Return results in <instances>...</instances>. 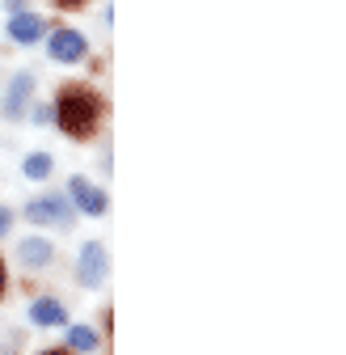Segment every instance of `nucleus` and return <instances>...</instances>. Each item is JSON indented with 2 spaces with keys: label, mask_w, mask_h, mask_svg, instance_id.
<instances>
[{
  "label": "nucleus",
  "mask_w": 346,
  "mask_h": 355,
  "mask_svg": "<svg viewBox=\"0 0 346 355\" xmlns=\"http://www.w3.org/2000/svg\"><path fill=\"white\" fill-rule=\"evenodd\" d=\"M51 173V157L47 153H30L26 157V178H47Z\"/></svg>",
  "instance_id": "obj_11"
},
{
  "label": "nucleus",
  "mask_w": 346,
  "mask_h": 355,
  "mask_svg": "<svg viewBox=\"0 0 346 355\" xmlns=\"http://www.w3.org/2000/svg\"><path fill=\"white\" fill-rule=\"evenodd\" d=\"M0 292H5V262H0Z\"/></svg>",
  "instance_id": "obj_13"
},
{
  "label": "nucleus",
  "mask_w": 346,
  "mask_h": 355,
  "mask_svg": "<svg viewBox=\"0 0 346 355\" xmlns=\"http://www.w3.org/2000/svg\"><path fill=\"white\" fill-rule=\"evenodd\" d=\"M30 318H34V326H64V304L42 296V300L30 304Z\"/></svg>",
  "instance_id": "obj_7"
},
{
  "label": "nucleus",
  "mask_w": 346,
  "mask_h": 355,
  "mask_svg": "<svg viewBox=\"0 0 346 355\" xmlns=\"http://www.w3.org/2000/svg\"><path fill=\"white\" fill-rule=\"evenodd\" d=\"M17 254H21V262H26V266H47V262H51V241H42V237H26V241L17 245Z\"/></svg>",
  "instance_id": "obj_8"
},
{
  "label": "nucleus",
  "mask_w": 346,
  "mask_h": 355,
  "mask_svg": "<svg viewBox=\"0 0 346 355\" xmlns=\"http://www.w3.org/2000/svg\"><path fill=\"white\" fill-rule=\"evenodd\" d=\"M68 343H72L76 351H93V347H98V334H93L89 326H72V330H68Z\"/></svg>",
  "instance_id": "obj_10"
},
{
  "label": "nucleus",
  "mask_w": 346,
  "mask_h": 355,
  "mask_svg": "<svg viewBox=\"0 0 346 355\" xmlns=\"http://www.w3.org/2000/svg\"><path fill=\"white\" fill-rule=\"evenodd\" d=\"M98 114H102L98 98L84 94V89H72V94L60 98V114H55V119H60V127L68 131V136H93Z\"/></svg>",
  "instance_id": "obj_1"
},
{
  "label": "nucleus",
  "mask_w": 346,
  "mask_h": 355,
  "mask_svg": "<svg viewBox=\"0 0 346 355\" xmlns=\"http://www.w3.org/2000/svg\"><path fill=\"white\" fill-rule=\"evenodd\" d=\"M26 216L34 220V225H68V199L60 195H42L26 207Z\"/></svg>",
  "instance_id": "obj_3"
},
{
  "label": "nucleus",
  "mask_w": 346,
  "mask_h": 355,
  "mask_svg": "<svg viewBox=\"0 0 346 355\" xmlns=\"http://www.w3.org/2000/svg\"><path fill=\"white\" fill-rule=\"evenodd\" d=\"M68 191H72V199L80 203V211L84 216H106V207H110V199L93 187V182H84V178H72L68 182Z\"/></svg>",
  "instance_id": "obj_5"
},
{
  "label": "nucleus",
  "mask_w": 346,
  "mask_h": 355,
  "mask_svg": "<svg viewBox=\"0 0 346 355\" xmlns=\"http://www.w3.org/2000/svg\"><path fill=\"white\" fill-rule=\"evenodd\" d=\"M102 275H106V250H102V241H84V250H80V284L84 288H98Z\"/></svg>",
  "instance_id": "obj_4"
},
{
  "label": "nucleus",
  "mask_w": 346,
  "mask_h": 355,
  "mask_svg": "<svg viewBox=\"0 0 346 355\" xmlns=\"http://www.w3.org/2000/svg\"><path fill=\"white\" fill-rule=\"evenodd\" d=\"M47 51H51V60H60V64H76V60H84L89 42H84V34H76V30H55L51 42H47Z\"/></svg>",
  "instance_id": "obj_2"
},
{
  "label": "nucleus",
  "mask_w": 346,
  "mask_h": 355,
  "mask_svg": "<svg viewBox=\"0 0 346 355\" xmlns=\"http://www.w3.org/2000/svg\"><path fill=\"white\" fill-rule=\"evenodd\" d=\"M60 5H80V0H60Z\"/></svg>",
  "instance_id": "obj_14"
},
{
  "label": "nucleus",
  "mask_w": 346,
  "mask_h": 355,
  "mask_svg": "<svg viewBox=\"0 0 346 355\" xmlns=\"http://www.w3.org/2000/svg\"><path fill=\"white\" fill-rule=\"evenodd\" d=\"M30 89H34V76H30V72L13 76L9 94H5V119H17V114L26 110V98H30Z\"/></svg>",
  "instance_id": "obj_6"
},
{
  "label": "nucleus",
  "mask_w": 346,
  "mask_h": 355,
  "mask_svg": "<svg viewBox=\"0 0 346 355\" xmlns=\"http://www.w3.org/2000/svg\"><path fill=\"white\" fill-rule=\"evenodd\" d=\"M9 225H13V211H9V207H0V237L9 233Z\"/></svg>",
  "instance_id": "obj_12"
},
{
  "label": "nucleus",
  "mask_w": 346,
  "mask_h": 355,
  "mask_svg": "<svg viewBox=\"0 0 346 355\" xmlns=\"http://www.w3.org/2000/svg\"><path fill=\"white\" fill-rule=\"evenodd\" d=\"M9 34H13L17 42H38V38H42V21H38L34 13H17V17L9 21Z\"/></svg>",
  "instance_id": "obj_9"
}]
</instances>
